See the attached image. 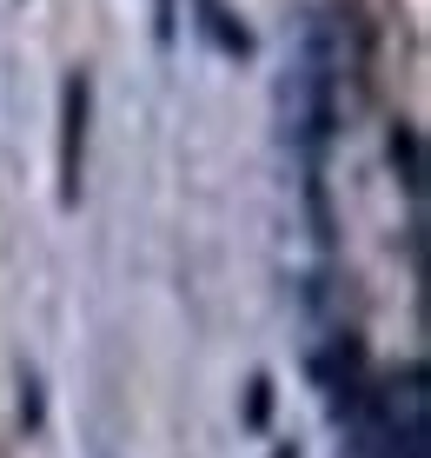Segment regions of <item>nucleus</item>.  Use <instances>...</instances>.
<instances>
[{"label": "nucleus", "instance_id": "nucleus-1", "mask_svg": "<svg viewBox=\"0 0 431 458\" xmlns=\"http://www.w3.org/2000/svg\"><path fill=\"white\" fill-rule=\"evenodd\" d=\"M332 47L325 34H312L306 40V54H299V67H285V81H279V114H285V133H292V147H306L318 153L325 147V133H332Z\"/></svg>", "mask_w": 431, "mask_h": 458}, {"label": "nucleus", "instance_id": "nucleus-2", "mask_svg": "<svg viewBox=\"0 0 431 458\" xmlns=\"http://www.w3.org/2000/svg\"><path fill=\"white\" fill-rule=\"evenodd\" d=\"M365 452L372 458H425V366L385 378L365 405Z\"/></svg>", "mask_w": 431, "mask_h": 458}, {"label": "nucleus", "instance_id": "nucleus-3", "mask_svg": "<svg viewBox=\"0 0 431 458\" xmlns=\"http://www.w3.org/2000/svg\"><path fill=\"white\" fill-rule=\"evenodd\" d=\"M87 126H93V81L67 73L60 87V207H80V173H87Z\"/></svg>", "mask_w": 431, "mask_h": 458}, {"label": "nucleus", "instance_id": "nucleus-4", "mask_svg": "<svg viewBox=\"0 0 431 458\" xmlns=\"http://www.w3.org/2000/svg\"><path fill=\"white\" fill-rule=\"evenodd\" d=\"M193 7H199V34L213 40L226 60H246V54H252V34L239 27V13L226 7V0H193Z\"/></svg>", "mask_w": 431, "mask_h": 458}, {"label": "nucleus", "instance_id": "nucleus-5", "mask_svg": "<svg viewBox=\"0 0 431 458\" xmlns=\"http://www.w3.org/2000/svg\"><path fill=\"white\" fill-rule=\"evenodd\" d=\"M392 166H398V180H405V193L418 199L425 193V147H418V126H405V120L392 126Z\"/></svg>", "mask_w": 431, "mask_h": 458}, {"label": "nucleus", "instance_id": "nucleus-6", "mask_svg": "<svg viewBox=\"0 0 431 458\" xmlns=\"http://www.w3.org/2000/svg\"><path fill=\"white\" fill-rule=\"evenodd\" d=\"M173 27H180V0H153V40L159 47L173 40Z\"/></svg>", "mask_w": 431, "mask_h": 458}, {"label": "nucleus", "instance_id": "nucleus-7", "mask_svg": "<svg viewBox=\"0 0 431 458\" xmlns=\"http://www.w3.org/2000/svg\"><path fill=\"white\" fill-rule=\"evenodd\" d=\"M266 412H273V386L259 378V386H252V399H246V419H252V425H266Z\"/></svg>", "mask_w": 431, "mask_h": 458}, {"label": "nucleus", "instance_id": "nucleus-8", "mask_svg": "<svg viewBox=\"0 0 431 458\" xmlns=\"http://www.w3.org/2000/svg\"><path fill=\"white\" fill-rule=\"evenodd\" d=\"M279 458H299V452H279Z\"/></svg>", "mask_w": 431, "mask_h": 458}]
</instances>
